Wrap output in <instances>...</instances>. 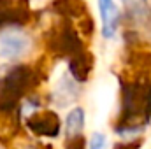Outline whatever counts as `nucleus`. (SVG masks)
<instances>
[{"instance_id": "obj_1", "label": "nucleus", "mask_w": 151, "mask_h": 149, "mask_svg": "<svg viewBox=\"0 0 151 149\" xmlns=\"http://www.w3.org/2000/svg\"><path fill=\"white\" fill-rule=\"evenodd\" d=\"M30 39L23 32L7 30L0 34V58L2 60H16L28 53Z\"/></svg>"}, {"instance_id": "obj_2", "label": "nucleus", "mask_w": 151, "mask_h": 149, "mask_svg": "<svg viewBox=\"0 0 151 149\" xmlns=\"http://www.w3.org/2000/svg\"><path fill=\"white\" fill-rule=\"evenodd\" d=\"M97 5L102 23V35L106 39H113L119 25V9L114 0H97Z\"/></svg>"}, {"instance_id": "obj_3", "label": "nucleus", "mask_w": 151, "mask_h": 149, "mask_svg": "<svg viewBox=\"0 0 151 149\" xmlns=\"http://www.w3.org/2000/svg\"><path fill=\"white\" fill-rule=\"evenodd\" d=\"M114 100V84L104 81L95 90V123H104Z\"/></svg>"}, {"instance_id": "obj_4", "label": "nucleus", "mask_w": 151, "mask_h": 149, "mask_svg": "<svg viewBox=\"0 0 151 149\" xmlns=\"http://www.w3.org/2000/svg\"><path fill=\"white\" fill-rule=\"evenodd\" d=\"M65 128H67V135H69V137L77 135V133L84 128V111H83L81 107H74L72 111L67 114Z\"/></svg>"}, {"instance_id": "obj_5", "label": "nucleus", "mask_w": 151, "mask_h": 149, "mask_svg": "<svg viewBox=\"0 0 151 149\" xmlns=\"http://www.w3.org/2000/svg\"><path fill=\"white\" fill-rule=\"evenodd\" d=\"M90 149H107V137L102 132H93V135L90 137Z\"/></svg>"}, {"instance_id": "obj_6", "label": "nucleus", "mask_w": 151, "mask_h": 149, "mask_svg": "<svg viewBox=\"0 0 151 149\" xmlns=\"http://www.w3.org/2000/svg\"><path fill=\"white\" fill-rule=\"evenodd\" d=\"M69 86H70V84H69V82H65V84H62V88H63V90H67V88H69ZM65 98H67V102H69V100H70V98H72V95H69V93H65Z\"/></svg>"}, {"instance_id": "obj_7", "label": "nucleus", "mask_w": 151, "mask_h": 149, "mask_svg": "<svg viewBox=\"0 0 151 149\" xmlns=\"http://www.w3.org/2000/svg\"><path fill=\"white\" fill-rule=\"evenodd\" d=\"M125 4H128V5H139L142 0H123Z\"/></svg>"}]
</instances>
